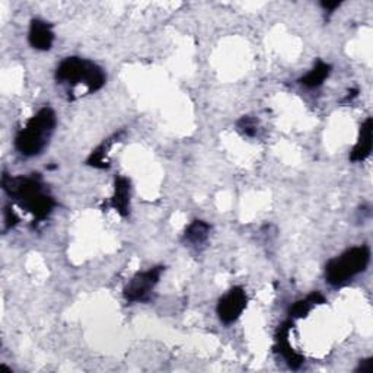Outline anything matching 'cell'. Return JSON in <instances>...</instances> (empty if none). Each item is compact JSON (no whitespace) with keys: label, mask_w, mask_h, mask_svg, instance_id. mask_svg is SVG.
Segmentation results:
<instances>
[{"label":"cell","mask_w":373,"mask_h":373,"mask_svg":"<svg viewBox=\"0 0 373 373\" xmlns=\"http://www.w3.org/2000/svg\"><path fill=\"white\" fill-rule=\"evenodd\" d=\"M210 231H212V228L207 222L192 221L184 232V239L191 245H202L209 239Z\"/></svg>","instance_id":"obj_12"},{"label":"cell","mask_w":373,"mask_h":373,"mask_svg":"<svg viewBox=\"0 0 373 373\" xmlns=\"http://www.w3.org/2000/svg\"><path fill=\"white\" fill-rule=\"evenodd\" d=\"M325 303V298L319 293V292H312L311 295L306 296L302 300H298L289 311L291 319H299V318H305L311 312V310L314 308L315 305H322Z\"/></svg>","instance_id":"obj_13"},{"label":"cell","mask_w":373,"mask_h":373,"mask_svg":"<svg viewBox=\"0 0 373 373\" xmlns=\"http://www.w3.org/2000/svg\"><path fill=\"white\" fill-rule=\"evenodd\" d=\"M164 267L158 266L149 269L146 271L137 273L136 276L131 277V280L127 283L124 288V298L128 302H146L150 298V293L155 289L157 284L159 283V279L164 273Z\"/></svg>","instance_id":"obj_5"},{"label":"cell","mask_w":373,"mask_h":373,"mask_svg":"<svg viewBox=\"0 0 373 373\" xmlns=\"http://www.w3.org/2000/svg\"><path fill=\"white\" fill-rule=\"evenodd\" d=\"M28 41L31 44V47L35 50L39 51L50 50L54 42V32L51 24L42 19H32L30 25Z\"/></svg>","instance_id":"obj_8"},{"label":"cell","mask_w":373,"mask_h":373,"mask_svg":"<svg viewBox=\"0 0 373 373\" xmlns=\"http://www.w3.org/2000/svg\"><path fill=\"white\" fill-rule=\"evenodd\" d=\"M56 80L61 85L69 86L71 90L78 85H85L87 92L94 94L105 85L106 76L99 66L91 60L68 57L57 66Z\"/></svg>","instance_id":"obj_3"},{"label":"cell","mask_w":373,"mask_h":373,"mask_svg":"<svg viewBox=\"0 0 373 373\" xmlns=\"http://www.w3.org/2000/svg\"><path fill=\"white\" fill-rule=\"evenodd\" d=\"M236 130L240 135H244L247 137H254L258 130V121L254 117L244 116L236 121Z\"/></svg>","instance_id":"obj_15"},{"label":"cell","mask_w":373,"mask_h":373,"mask_svg":"<svg viewBox=\"0 0 373 373\" xmlns=\"http://www.w3.org/2000/svg\"><path fill=\"white\" fill-rule=\"evenodd\" d=\"M357 92H359L357 90H353V91H350V92H348V95L346 97V99H344V101H352L353 98H356V97H357Z\"/></svg>","instance_id":"obj_19"},{"label":"cell","mask_w":373,"mask_h":373,"mask_svg":"<svg viewBox=\"0 0 373 373\" xmlns=\"http://www.w3.org/2000/svg\"><path fill=\"white\" fill-rule=\"evenodd\" d=\"M120 135H116L113 139H108L105 140V143H102L98 149H95L92 152V155L87 159V165H91L94 168H99V169H105L109 166L108 161H106V150L113 146V143L116 142V139H118Z\"/></svg>","instance_id":"obj_14"},{"label":"cell","mask_w":373,"mask_h":373,"mask_svg":"<svg viewBox=\"0 0 373 373\" xmlns=\"http://www.w3.org/2000/svg\"><path fill=\"white\" fill-rule=\"evenodd\" d=\"M114 195L111 199V207L123 217L130 213V180L126 177H117L114 183Z\"/></svg>","instance_id":"obj_10"},{"label":"cell","mask_w":373,"mask_h":373,"mask_svg":"<svg viewBox=\"0 0 373 373\" xmlns=\"http://www.w3.org/2000/svg\"><path fill=\"white\" fill-rule=\"evenodd\" d=\"M292 326H293V319H289L284 324H281V326L277 331V336H276V348L291 369H299L303 365V356L295 352V348L291 346L289 336H291Z\"/></svg>","instance_id":"obj_7"},{"label":"cell","mask_w":373,"mask_h":373,"mask_svg":"<svg viewBox=\"0 0 373 373\" xmlns=\"http://www.w3.org/2000/svg\"><path fill=\"white\" fill-rule=\"evenodd\" d=\"M57 126V116L50 106H44L32 116L25 127L22 128L16 139L15 147L24 157H37L49 145L54 128Z\"/></svg>","instance_id":"obj_2"},{"label":"cell","mask_w":373,"mask_h":373,"mask_svg":"<svg viewBox=\"0 0 373 373\" xmlns=\"http://www.w3.org/2000/svg\"><path fill=\"white\" fill-rule=\"evenodd\" d=\"M357 372H362V373H370L373 372V359L369 357V359H365V360H360L357 369Z\"/></svg>","instance_id":"obj_17"},{"label":"cell","mask_w":373,"mask_h":373,"mask_svg":"<svg viewBox=\"0 0 373 373\" xmlns=\"http://www.w3.org/2000/svg\"><path fill=\"white\" fill-rule=\"evenodd\" d=\"M2 187L11 199L22 209L30 212L38 222L47 219L56 207L53 197L46 191V187L38 177H11L4 175Z\"/></svg>","instance_id":"obj_1"},{"label":"cell","mask_w":373,"mask_h":373,"mask_svg":"<svg viewBox=\"0 0 373 373\" xmlns=\"http://www.w3.org/2000/svg\"><path fill=\"white\" fill-rule=\"evenodd\" d=\"M370 261V250L365 245L350 248L340 257L328 261L325 279L334 288H341L353 277L363 273Z\"/></svg>","instance_id":"obj_4"},{"label":"cell","mask_w":373,"mask_h":373,"mask_svg":"<svg viewBox=\"0 0 373 373\" xmlns=\"http://www.w3.org/2000/svg\"><path fill=\"white\" fill-rule=\"evenodd\" d=\"M19 222V217L15 214V212L8 206L5 209V228L12 229Z\"/></svg>","instance_id":"obj_16"},{"label":"cell","mask_w":373,"mask_h":373,"mask_svg":"<svg viewBox=\"0 0 373 373\" xmlns=\"http://www.w3.org/2000/svg\"><path fill=\"white\" fill-rule=\"evenodd\" d=\"M330 73H331V66L325 61H318L314 66L312 71H310L299 79V83L306 87H318L325 82V79H328Z\"/></svg>","instance_id":"obj_11"},{"label":"cell","mask_w":373,"mask_h":373,"mask_svg":"<svg viewBox=\"0 0 373 373\" xmlns=\"http://www.w3.org/2000/svg\"><path fill=\"white\" fill-rule=\"evenodd\" d=\"M372 130H373V120L369 117L360 126L359 140L353 147L352 153H350V161L352 162H363L366 158H369L372 152Z\"/></svg>","instance_id":"obj_9"},{"label":"cell","mask_w":373,"mask_h":373,"mask_svg":"<svg viewBox=\"0 0 373 373\" xmlns=\"http://www.w3.org/2000/svg\"><path fill=\"white\" fill-rule=\"evenodd\" d=\"M322 5V8H325V9H328V11H330V12H333V11H336L337 8H340V2H322L321 4Z\"/></svg>","instance_id":"obj_18"},{"label":"cell","mask_w":373,"mask_h":373,"mask_svg":"<svg viewBox=\"0 0 373 373\" xmlns=\"http://www.w3.org/2000/svg\"><path fill=\"white\" fill-rule=\"evenodd\" d=\"M248 296L243 288H232L217 303V315L224 324H233L247 308Z\"/></svg>","instance_id":"obj_6"}]
</instances>
